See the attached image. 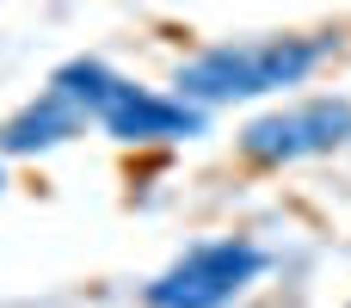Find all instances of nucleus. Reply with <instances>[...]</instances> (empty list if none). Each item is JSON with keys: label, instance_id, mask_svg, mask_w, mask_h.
Here are the masks:
<instances>
[{"label": "nucleus", "instance_id": "nucleus-2", "mask_svg": "<svg viewBox=\"0 0 351 308\" xmlns=\"http://www.w3.org/2000/svg\"><path fill=\"white\" fill-rule=\"evenodd\" d=\"M265 265H271V253L247 235L197 241L142 290V308H228L234 296H247L259 284Z\"/></svg>", "mask_w": 351, "mask_h": 308}, {"label": "nucleus", "instance_id": "nucleus-4", "mask_svg": "<svg viewBox=\"0 0 351 308\" xmlns=\"http://www.w3.org/2000/svg\"><path fill=\"white\" fill-rule=\"evenodd\" d=\"M111 142L123 148H142V142H191L210 130V111L204 105H185L179 93H154V86H136V80H117V93L99 105L93 117Z\"/></svg>", "mask_w": 351, "mask_h": 308}, {"label": "nucleus", "instance_id": "nucleus-5", "mask_svg": "<svg viewBox=\"0 0 351 308\" xmlns=\"http://www.w3.org/2000/svg\"><path fill=\"white\" fill-rule=\"evenodd\" d=\"M86 111L68 99V93H56V86H43L37 99H25L6 123H0V154L6 161H25V154H49V148H68L74 136H86Z\"/></svg>", "mask_w": 351, "mask_h": 308}, {"label": "nucleus", "instance_id": "nucleus-7", "mask_svg": "<svg viewBox=\"0 0 351 308\" xmlns=\"http://www.w3.org/2000/svg\"><path fill=\"white\" fill-rule=\"evenodd\" d=\"M0 191H6V154H0Z\"/></svg>", "mask_w": 351, "mask_h": 308}, {"label": "nucleus", "instance_id": "nucleus-6", "mask_svg": "<svg viewBox=\"0 0 351 308\" xmlns=\"http://www.w3.org/2000/svg\"><path fill=\"white\" fill-rule=\"evenodd\" d=\"M117 80H123V74H117L111 62H99V56H68V62L49 74V86H56V93H68L86 117H99V105L117 93Z\"/></svg>", "mask_w": 351, "mask_h": 308}, {"label": "nucleus", "instance_id": "nucleus-1", "mask_svg": "<svg viewBox=\"0 0 351 308\" xmlns=\"http://www.w3.org/2000/svg\"><path fill=\"white\" fill-rule=\"evenodd\" d=\"M333 56V37H241V43H210L173 68V93L185 105H241L265 99L284 86H302L321 62Z\"/></svg>", "mask_w": 351, "mask_h": 308}, {"label": "nucleus", "instance_id": "nucleus-3", "mask_svg": "<svg viewBox=\"0 0 351 308\" xmlns=\"http://www.w3.org/2000/svg\"><path fill=\"white\" fill-rule=\"evenodd\" d=\"M346 142H351V99H339V93L278 105V111H265L241 130V154L253 167H296V161L333 154Z\"/></svg>", "mask_w": 351, "mask_h": 308}]
</instances>
